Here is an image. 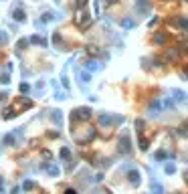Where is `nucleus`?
Wrapping results in <instances>:
<instances>
[{"label": "nucleus", "mask_w": 188, "mask_h": 194, "mask_svg": "<svg viewBox=\"0 0 188 194\" xmlns=\"http://www.w3.org/2000/svg\"><path fill=\"white\" fill-rule=\"evenodd\" d=\"M31 107H32V99H28V97H16V101H14V105L10 107V111L14 115H18V113H22V111L31 109Z\"/></svg>", "instance_id": "1"}, {"label": "nucleus", "mask_w": 188, "mask_h": 194, "mask_svg": "<svg viewBox=\"0 0 188 194\" xmlns=\"http://www.w3.org/2000/svg\"><path fill=\"white\" fill-rule=\"evenodd\" d=\"M172 107V101H168V99H162V97H158V99H154V103L150 105V113L152 115H158L160 111H164V109H170Z\"/></svg>", "instance_id": "2"}, {"label": "nucleus", "mask_w": 188, "mask_h": 194, "mask_svg": "<svg viewBox=\"0 0 188 194\" xmlns=\"http://www.w3.org/2000/svg\"><path fill=\"white\" fill-rule=\"evenodd\" d=\"M130 150H131L130 136H126V133H123V136L119 137V142H117V152L119 154H130Z\"/></svg>", "instance_id": "3"}, {"label": "nucleus", "mask_w": 188, "mask_h": 194, "mask_svg": "<svg viewBox=\"0 0 188 194\" xmlns=\"http://www.w3.org/2000/svg\"><path fill=\"white\" fill-rule=\"evenodd\" d=\"M170 24L180 28V31H188V18L186 16H172V18H170Z\"/></svg>", "instance_id": "4"}, {"label": "nucleus", "mask_w": 188, "mask_h": 194, "mask_svg": "<svg viewBox=\"0 0 188 194\" xmlns=\"http://www.w3.org/2000/svg\"><path fill=\"white\" fill-rule=\"evenodd\" d=\"M77 24H79L83 31L91 27V16H89V12H79V14H77Z\"/></svg>", "instance_id": "5"}, {"label": "nucleus", "mask_w": 188, "mask_h": 194, "mask_svg": "<svg viewBox=\"0 0 188 194\" xmlns=\"http://www.w3.org/2000/svg\"><path fill=\"white\" fill-rule=\"evenodd\" d=\"M136 6H138V12H140V14H148V12L152 10L150 0H138V2H136Z\"/></svg>", "instance_id": "6"}, {"label": "nucleus", "mask_w": 188, "mask_h": 194, "mask_svg": "<svg viewBox=\"0 0 188 194\" xmlns=\"http://www.w3.org/2000/svg\"><path fill=\"white\" fill-rule=\"evenodd\" d=\"M73 113H75V117H79V119H89L91 117V109H89V107H77Z\"/></svg>", "instance_id": "7"}, {"label": "nucleus", "mask_w": 188, "mask_h": 194, "mask_svg": "<svg viewBox=\"0 0 188 194\" xmlns=\"http://www.w3.org/2000/svg\"><path fill=\"white\" fill-rule=\"evenodd\" d=\"M172 97H174V101H178V103H188V93L180 91V89H172Z\"/></svg>", "instance_id": "8"}, {"label": "nucleus", "mask_w": 188, "mask_h": 194, "mask_svg": "<svg viewBox=\"0 0 188 194\" xmlns=\"http://www.w3.org/2000/svg\"><path fill=\"white\" fill-rule=\"evenodd\" d=\"M97 123H99V126H111V123H113V117H111V115H109V113H99V115H97Z\"/></svg>", "instance_id": "9"}, {"label": "nucleus", "mask_w": 188, "mask_h": 194, "mask_svg": "<svg viewBox=\"0 0 188 194\" xmlns=\"http://www.w3.org/2000/svg\"><path fill=\"white\" fill-rule=\"evenodd\" d=\"M127 178H130V184H131L134 188H138V186H140V172H138V170H130Z\"/></svg>", "instance_id": "10"}, {"label": "nucleus", "mask_w": 188, "mask_h": 194, "mask_svg": "<svg viewBox=\"0 0 188 194\" xmlns=\"http://www.w3.org/2000/svg\"><path fill=\"white\" fill-rule=\"evenodd\" d=\"M77 79H79V83L87 85L89 81H91V75H89L87 71H81V69H77Z\"/></svg>", "instance_id": "11"}, {"label": "nucleus", "mask_w": 188, "mask_h": 194, "mask_svg": "<svg viewBox=\"0 0 188 194\" xmlns=\"http://www.w3.org/2000/svg\"><path fill=\"white\" fill-rule=\"evenodd\" d=\"M12 18L18 20V22H24V20H27V14H24L22 8H14V10H12Z\"/></svg>", "instance_id": "12"}, {"label": "nucleus", "mask_w": 188, "mask_h": 194, "mask_svg": "<svg viewBox=\"0 0 188 194\" xmlns=\"http://www.w3.org/2000/svg\"><path fill=\"white\" fill-rule=\"evenodd\" d=\"M28 42H32V45H38V47H47L49 42H47V38L38 37V34H32L31 38H28Z\"/></svg>", "instance_id": "13"}, {"label": "nucleus", "mask_w": 188, "mask_h": 194, "mask_svg": "<svg viewBox=\"0 0 188 194\" xmlns=\"http://www.w3.org/2000/svg\"><path fill=\"white\" fill-rule=\"evenodd\" d=\"M166 41H168V34L166 32H156L154 34V42H156V45H164Z\"/></svg>", "instance_id": "14"}, {"label": "nucleus", "mask_w": 188, "mask_h": 194, "mask_svg": "<svg viewBox=\"0 0 188 194\" xmlns=\"http://www.w3.org/2000/svg\"><path fill=\"white\" fill-rule=\"evenodd\" d=\"M42 170H45L47 174H51V176H59V168L53 166V164H49V166H42Z\"/></svg>", "instance_id": "15"}, {"label": "nucleus", "mask_w": 188, "mask_h": 194, "mask_svg": "<svg viewBox=\"0 0 188 194\" xmlns=\"http://www.w3.org/2000/svg\"><path fill=\"white\" fill-rule=\"evenodd\" d=\"M121 27H123V28H134V27H136V20H134V18H123V20H121Z\"/></svg>", "instance_id": "16"}, {"label": "nucleus", "mask_w": 188, "mask_h": 194, "mask_svg": "<svg viewBox=\"0 0 188 194\" xmlns=\"http://www.w3.org/2000/svg\"><path fill=\"white\" fill-rule=\"evenodd\" d=\"M168 158H170V154L166 150H158L156 152V160H168Z\"/></svg>", "instance_id": "17"}, {"label": "nucleus", "mask_w": 188, "mask_h": 194, "mask_svg": "<svg viewBox=\"0 0 188 194\" xmlns=\"http://www.w3.org/2000/svg\"><path fill=\"white\" fill-rule=\"evenodd\" d=\"M99 53H101V51L97 49V47H93V45H89V47H87V55H89V57H97Z\"/></svg>", "instance_id": "18"}, {"label": "nucleus", "mask_w": 188, "mask_h": 194, "mask_svg": "<svg viewBox=\"0 0 188 194\" xmlns=\"http://www.w3.org/2000/svg\"><path fill=\"white\" fill-rule=\"evenodd\" d=\"M87 69H89V71H99L101 65L97 63V61H87Z\"/></svg>", "instance_id": "19"}, {"label": "nucleus", "mask_w": 188, "mask_h": 194, "mask_svg": "<svg viewBox=\"0 0 188 194\" xmlns=\"http://www.w3.org/2000/svg\"><path fill=\"white\" fill-rule=\"evenodd\" d=\"M152 194H164V188H162V184L154 182V184H152Z\"/></svg>", "instance_id": "20"}, {"label": "nucleus", "mask_w": 188, "mask_h": 194, "mask_svg": "<svg viewBox=\"0 0 188 194\" xmlns=\"http://www.w3.org/2000/svg\"><path fill=\"white\" fill-rule=\"evenodd\" d=\"M51 113H53V115H51V117H53V122L59 126V123H61V111H59V109H53Z\"/></svg>", "instance_id": "21"}, {"label": "nucleus", "mask_w": 188, "mask_h": 194, "mask_svg": "<svg viewBox=\"0 0 188 194\" xmlns=\"http://www.w3.org/2000/svg\"><path fill=\"white\" fill-rule=\"evenodd\" d=\"M57 16H55V12H45L42 14V22H51V20H55Z\"/></svg>", "instance_id": "22"}, {"label": "nucleus", "mask_w": 188, "mask_h": 194, "mask_svg": "<svg viewBox=\"0 0 188 194\" xmlns=\"http://www.w3.org/2000/svg\"><path fill=\"white\" fill-rule=\"evenodd\" d=\"M27 45H28V38H20V41L16 42V49H18V51H24V49H27Z\"/></svg>", "instance_id": "23"}, {"label": "nucleus", "mask_w": 188, "mask_h": 194, "mask_svg": "<svg viewBox=\"0 0 188 194\" xmlns=\"http://www.w3.org/2000/svg\"><path fill=\"white\" fill-rule=\"evenodd\" d=\"M166 57H168V59H170V61H174V59H176V57H178V47H176V49H170V51H168V53H166Z\"/></svg>", "instance_id": "24"}, {"label": "nucleus", "mask_w": 188, "mask_h": 194, "mask_svg": "<svg viewBox=\"0 0 188 194\" xmlns=\"http://www.w3.org/2000/svg\"><path fill=\"white\" fill-rule=\"evenodd\" d=\"M53 45L61 47V32H53Z\"/></svg>", "instance_id": "25"}, {"label": "nucleus", "mask_w": 188, "mask_h": 194, "mask_svg": "<svg viewBox=\"0 0 188 194\" xmlns=\"http://www.w3.org/2000/svg\"><path fill=\"white\" fill-rule=\"evenodd\" d=\"M69 156H71V150L69 148H61V158L63 160H69Z\"/></svg>", "instance_id": "26"}, {"label": "nucleus", "mask_w": 188, "mask_h": 194, "mask_svg": "<svg viewBox=\"0 0 188 194\" xmlns=\"http://www.w3.org/2000/svg\"><path fill=\"white\" fill-rule=\"evenodd\" d=\"M0 83H2V85H8V83H10V75H8V73L0 75Z\"/></svg>", "instance_id": "27"}, {"label": "nucleus", "mask_w": 188, "mask_h": 194, "mask_svg": "<svg viewBox=\"0 0 188 194\" xmlns=\"http://www.w3.org/2000/svg\"><path fill=\"white\" fill-rule=\"evenodd\" d=\"M166 174H174V172H176V166H174V164H166Z\"/></svg>", "instance_id": "28"}, {"label": "nucleus", "mask_w": 188, "mask_h": 194, "mask_svg": "<svg viewBox=\"0 0 188 194\" xmlns=\"http://www.w3.org/2000/svg\"><path fill=\"white\" fill-rule=\"evenodd\" d=\"M14 144V136H6L4 137V146H12Z\"/></svg>", "instance_id": "29"}, {"label": "nucleus", "mask_w": 188, "mask_h": 194, "mask_svg": "<svg viewBox=\"0 0 188 194\" xmlns=\"http://www.w3.org/2000/svg\"><path fill=\"white\" fill-rule=\"evenodd\" d=\"M32 188H35V182L27 180V182H24V190H32Z\"/></svg>", "instance_id": "30"}, {"label": "nucleus", "mask_w": 188, "mask_h": 194, "mask_svg": "<svg viewBox=\"0 0 188 194\" xmlns=\"http://www.w3.org/2000/svg\"><path fill=\"white\" fill-rule=\"evenodd\" d=\"M28 89H31V85H28V83H20V93H27Z\"/></svg>", "instance_id": "31"}, {"label": "nucleus", "mask_w": 188, "mask_h": 194, "mask_svg": "<svg viewBox=\"0 0 188 194\" xmlns=\"http://www.w3.org/2000/svg\"><path fill=\"white\" fill-rule=\"evenodd\" d=\"M8 41V37H6V32L4 31H0V45H4V42Z\"/></svg>", "instance_id": "32"}, {"label": "nucleus", "mask_w": 188, "mask_h": 194, "mask_svg": "<svg viewBox=\"0 0 188 194\" xmlns=\"http://www.w3.org/2000/svg\"><path fill=\"white\" fill-rule=\"evenodd\" d=\"M87 2H89V0H77V6H81V8H83Z\"/></svg>", "instance_id": "33"}, {"label": "nucleus", "mask_w": 188, "mask_h": 194, "mask_svg": "<svg viewBox=\"0 0 188 194\" xmlns=\"http://www.w3.org/2000/svg\"><path fill=\"white\" fill-rule=\"evenodd\" d=\"M18 192H20V188H18V186H14V188H12V192H10V194H18Z\"/></svg>", "instance_id": "34"}, {"label": "nucleus", "mask_w": 188, "mask_h": 194, "mask_svg": "<svg viewBox=\"0 0 188 194\" xmlns=\"http://www.w3.org/2000/svg\"><path fill=\"white\" fill-rule=\"evenodd\" d=\"M65 194H77V192L73 190V188H67V190H65Z\"/></svg>", "instance_id": "35"}, {"label": "nucleus", "mask_w": 188, "mask_h": 194, "mask_svg": "<svg viewBox=\"0 0 188 194\" xmlns=\"http://www.w3.org/2000/svg\"><path fill=\"white\" fill-rule=\"evenodd\" d=\"M2 188H4V180L0 178V192H2Z\"/></svg>", "instance_id": "36"}, {"label": "nucleus", "mask_w": 188, "mask_h": 194, "mask_svg": "<svg viewBox=\"0 0 188 194\" xmlns=\"http://www.w3.org/2000/svg\"><path fill=\"white\" fill-rule=\"evenodd\" d=\"M115 2V0H105V4H113Z\"/></svg>", "instance_id": "37"}, {"label": "nucleus", "mask_w": 188, "mask_h": 194, "mask_svg": "<svg viewBox=\"0 0 188 194\" xmlns=\"http://www.w3.org/2000/svg\"><path fill=\"white\" fill-rule=\"evenodd\" d=\"M184 180H186V182H188V172H184Z\"/></svg>", "instance_id": "38"}, {"label": "nucleus", "mask_w": 188, "mask_h": 194, "mask_svg": "<svg viewBox=\"0 0 188 194\" xmlns=\"http://www.w3.org/2000/svg\"><path fill=\"white\" fill-rule=\"evenodd\" d=\"M186 2H188V0H186Z\"/></svg>", "instance_id": "39"}]
</instances>
